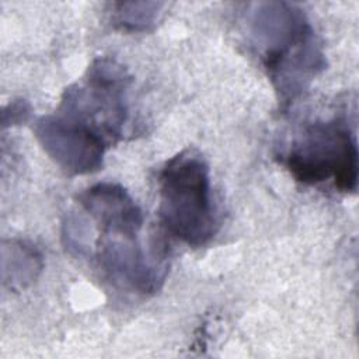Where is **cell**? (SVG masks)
I'll use <instances>...</instances> for the list:
<instances>
[{"label":"cell","instance_id":"obj_7","mask_svg":"<svg viewBox=\"0 0 359 359\" xmlns=\"http://www.w3.org/2000/svg\"><path fill=\"white\" fill-rule=\"evenodd\" d=\"M163 6L156 1L121 3L116 10V21L128 31H146L156 24Z\"/></svg>","mask_w":359,"mask_h":359},{"label":"cell","instance_id":"obj_3","mask_svg":"<svg viewBox=\"0 0 359 359\" xmlns=\"http://www.w3.org/2000/svg\"><path fill=\"white\" fill-rule=\"evenodd\" d=\"M129 84L130 77L122 65L98 57L81 83L65 90L56 114L97 135L108 146L121 137L128 119Z\"/></svg>","mask_w":359,"mask_h":359},{"label":"cell","instance_id":"obj_2","mask_svg":"<svg viewBox=\"0 0 359 359\" xmlns=\"http://www.w3.org/2000/svg\"><path fill=\"white\" fill-rule=\"evenodd\" d=\"M158 215L165 229L188 245L201 247L215 236L217 217L210 171L196 150L178 153L161 170Z\"/></svg>","mask_w":359,"mask_h":359},{"label":"cell","instance_id":"obj_4","mask_svg":"<svg viewBox=\"0 0 359 359\" xmlns=\"http://www.w3.org/2000/svg\"><path fill=\"white\" fill-rule=\"evenodd\" d=\"M285 164L300 182L316 185L332 181L342 192L358 184V147L348 123L341 119L314 122L290 147Z\"/></svg>","mask_w":359,"mask_h":359},{"label":"cell","instance_id":"obj_1","mask_svg":"<svg viewBox=\"0 0 359 359\" xmlns=\"http://www.w3.org/2000/svg\"><path fill=\"white\" fill-rule=\"evenodd\" d=\"M251 35L285 104L302 94L325 65L310 22L293 4L258 3L251 14Z\"/></svg>","mask_w":359,"mask_h":359},{"label":"cell","instance_id":"obj_6","mask_svg":"<svg viewBox=\"0 0 359 359\" xmlns=\"http://www.w3.org/2000/svg\"><path fill=\"white\" fill-rule=\"evenodd\" d=\"M43 262L39 251L21 240H10L3 245V280L10 289H24L31 285Z\"/></svg>","mask_w":359,"mask_h":359},{"label":"cell","instance_id":"obj_5","mask_svg":"<svg viewBox=\"0 0 359 359\" xmlns=\"http://www.w3.org/2000/svg\"><path fill=\"white\" fill-rule=\"evenodd\" d=\"M34 133L45 153L67 174L83 175L102 167L105 142L57 114L41 116Z\"/></svg>","mask_w":359,"mask_h":359}]
</instances>
